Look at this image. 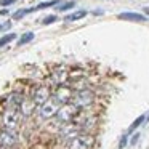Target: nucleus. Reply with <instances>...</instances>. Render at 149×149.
I'll list each match as a JSON object with an SVG mask.
<instances>
[{"mask_svg":"<svg viewBox=\"0 0 149 149\" xmlns=\"http://www.w3.org/2000/svg\"><path fill=\"white\" fill-rule=\"evenodd\" d=\"M21 120V112L18 107H5V111L0 116V125L3 130H10V132H16L19 127Z\"/></svg>","mask_w":149,"mask_h":149,"instance_id":"nucleus-1","label":"nucleus"},{"mask_svg":"<svg viewBox=\"0 0 149 149\" xmlns=\"http://www.w3.org/2000/svg\"><path fill=\"white\" fill-rule=\"evenodd\" d=\"M95 144V138L88 133H79L77 136L68 139L66 149H91Z\"/></svg>","mask_w":149,"mask_h":149,"instance_id":"nucleus-2","label":"nucleus"},{"mask_svg":"<svg viewBox=\"0 0 149 149\" xmlns=\"http://www.w3.org/2000/svg\"><path fill=\"white\" fill-rule=\"evenodd\" d=\"M79 112H80V111H79V107L75 106L74 103H66V104H63V106H59L58 112H56V120L59 122V125H61V123L72 122V120L79 116Z\"/></svg>","mask_w":149,"mask_h":149,"instance_id":"nucleus-3","label":"nucleus"},{"mask_svg":"<svg viewBox=\"0 0 149 149\" xmlns=\"http://www.w3.org/2000/svg\"><path fill=\"white\" fill-rule=\"evenodd\" d=\"M58 109H59V103L55 100V98L50 96L45 103L39 106V116L42 117V119H52V117L56 116Z\"/></svg>","mask_w":149,"mask_h":149,"instance_id":"nucleus-4","label":"nucleus"},{"mask_svg":"<svg viewBox=\"0 0 149 149\" xmlns=\"http://www.w3.org/2000/svg\"><path fill=\"white\" fill-rule=\"evenodd\" d=\"M95 101V93L88 88H82L74 95V104L80 109V107H88L90 104H93Z\"/></svg>","mask_w":149,"mask_h":149,"instance_id":"nucleus-5","label":"nucleus"},{"mask_svg":"<svg viewBox=\"0 0 149 149\" xmlns=\"http://www.w3.org/2000/svg\"><path fill=\"white\" fill-rule=\"evenodd\" d=\"M79 133H82L80 125H77L75 122H68V123H61V128H59V136L63 139H71L74 136H77Z\"/></svg>","mask_w":149,"mask_h":149,"instance_id":"nucleus-6","label":"nucleus"},{"mask_svg":"<svg viewBox=\"0 0 149 149\" xmlns=\"http://www.w3.org/2000/svg\"><path fill=\"white\" fill-rule=\"evenodd\" d=\"M52 98H55L59 103V106H63V104L69 103V101L72 100V91H71V88L66 87V85H58V88H56V91L52 95Z\"/></svg>","mask_w":149,"mask_h":149,"instance_id":"nucleus-7","label":"nucleus"},{"mask_svg":"<svg viewBox=\"0 0 149 149\" xmlns=\"http://www.w3.org/2000/svg\"><path fill=\"white\" fill-rule=\"evenodd\" d=\"M18 143V135L16 132H10V130H2L0 132V146L5 149L13 148Z\"/></svg>","mask_w":149,"mask_h":149,"instance_id":"nucleus-8","label":"nucleus"},{"mask_svg":"<svg viewBox=\"0 0 149 149\" xmlns=\"http://www.w3.org/2000/svg\"><path fill=\"white\" fill-rule=\"evenodd\" d=\"M50 96H52V91H50V88L47 87V85H40V87H37L36 90H34L32 100H34V103H36L37 106H40V104H43Z\"/></svg>","mask_w":149,"mask_h":149,"instance_id":"nucleus-9","label":"nucleus"},{"mask_svg":"<svg viewBox=\"0 0 149 149\" xmlns=\"http://www.w3.org/2000/svg\"><path fill=\"white\" fill-rule=\"evenodd\" d=\"M68 77H69V72L64 68H56L52 72V80L55 85H64L68 82Z\"/></svg>","mask_w":149,"mask_h":149,"instance_id":"nucleus-10","label":"nucleus"},{"mask_svg":"<svg viewBox=\"0 0 149 149\" xmlns=\"http://www.w3.org/2000/svg\"><path fill=\"white\" fill-rule=\"evenodd\" d=\"M36 106L37 104L34 103V100L32 98H23V101H21V104H19V112H21V116H24V117H29L31 114L34 112V109H36Z\"/></svg>","mask_w":149,"mask_h":149,"instance_id":"nucleus-11","label":"nucleus"},{"mask_svg":"<svg viewBox=\"0 0 149 149\" xmlns=\"http://www.w3.org/2000/svg\"><path fill=\"white\" fill-rule=\"evenodd\" d=\"M119 19H123V21H135V23H144L148 18H146L144 15H139V13L125 11V13H120V15H119Z\"/></svg>","mask_w":149,"mask_h":149,"instance_id":"nucleus-12","label":"nucleus"},{"mask_svg":"<svg viewBox=\"0 0 149 149\" xmlns=\"http://www.w3.org/2000/svg\"><path fill=\"white\" fill-rule=\"evenodd\" d=\"M23 98L24 96L21 93H11V95H8L7 100H5V106H7V107H19Z\"/></svg>","mask_w":149,"mask_h":149,"instance_id":"nucleus-13","label":"nucleus"},{"mask_svg":"<svg viewBox=\"0 0 149 149\" xmlns=\"http://www.w3.org/2000/svg\"><path fill=\"white\" fill-rule=\"evenodd\" d=\"M84 16H87V11H85V10H79V11H75V13H71V15H68V16L64 18V21H68V23H71V21L82 19Z\"/></svg>","mask_w":149,"mask_h":149,"instance_id":"nucleus-14","label":"nucleus"},{"mask_svg":"<svg viewBox=\"0 0 149 149\" xmlns=\"http://www.w3.org/2000/svg\"><path fill=\"white\" fill-rule=\"evenodd\" d=\"M31 40H34V32H26V34H23V36H21V39L18 40V47L26 45V43H29Z\"/></svg>","mask_w":149,"mask_h":149,"instance_id":"nucleus-15","label":"nucleus"},{"mask_svg":"<svg viewBox=\"0 0 149 149\" xmlns=\"http://www.w3.org/2000/svg\"><path fill=\"white\" fill-rule=\"evenodd\" d=\"M58 3H61L59 0H50V2H43V3L37 5V7L34 8V11H36V10H43V8H50V7H56Z\"/></svg>","mask_w":149,"mask_h":149,"instance_id":"nucleus-16","label":"nucleus"},{"mask_svg":"<svg viewBox=\"0 0 149 149\" xmlns=\"http://www.w3.org/2000/svg\"><path fill=\"white\" fill-rule=\"evenodd\" d=\"M16 39V34H7V36H3L2 37V39H0V48H2V47H5V45H8V43L10 42H13V40Z\"/></svg>","mask_w":149,"mask_h":149,"instance_id":"nucleus-17","label":"nucleus"},{"mask_svg":"<svg viewBox=\"0 0 149 149\" xmlns=\"http://www.w3.org/2000/svg\"><path fill=\"white\" fill-rule=\"evenodd\" d=\"M31 11H34V8H23V10H18L16 13L13 15L15 19H21V18H24L27 13H31Z\"/></svg>","mask_w":149,"mask_h":149,"instance_id":"nucleus-18","label":"nucleus"},{"mask_svg":"<svg viewBox=\"0 0 149 149\" xmlns=\"http://www.w3.org/2000/svg\"><path fill=\"white\" fill-rule=\"evenodd\" d=\"M74 7H75V2H74V0H72V2H66V3H61V5L58 3V10H59V11L71 10V8H74Z\"/></svg>","mask_w":149,"mask_h":149,"instance_id":"nucleus-19","label":"nucleus"},{"mask_svg":"<svg viewBox=\"0 0 149 149\" xmlns=\"http://www.w3.org/2000/svg\"><path fill=\"white\" fill-rule=\"evenodd\" d=\"M144 119H146V117H144V116H139V117H138V119H136V120H135V122H133V123H132V127H130V132H132V130H135V128H136V127H139V125H141V123H143V122H144Z\"/></svg>","mask_w":149,"mask_h":149,"instance_id":"nucleus-20","label":"nucleus"},{"mask_svg":"<svg viewBox=\"0 0 149 149\" xmlns=\"http://www.w3.org/2000/svg\"><path fill=\"white\" fill-rule=\"evenodd\" d=\"M56 19H58V18H56L55 15H50V16H47V18H43V19H42V24H45V26H47V24H52V23H55Z\"/></svg>","mask_w":149,"mask_h":149,"instance_id":"nucleus-21","label":"nucleus"},{"mask_svg":"<svg viewBox=\"0 0 149 149\" xmlns=\"http://www.w3.org/2000/svg\"><path fill=\"white\" fill-rule=\"evenodd\" d=\"M127 143H128V138H127V135H123L122 138H120V141H119V149H123L127 146Z\"/></svg>","mask_w":149,"mask_h":149,"instance_id":"nucleus-22","label":"nucleus"},{"mask_svg":"<svg viewBox=\"0 0 149 149\" xmlns=\"http://www.w3.org/2000/svg\"><path fill=\"white\" fill-rule=\"evenodd\" d=\"M10 27H11L10 21H7V23H3V24H0V31H7V29H10Z\"/></svg>","mask_w":149,"mask_h":149,"instance_id":"nucleus-23","label":"nucleus"},{"mask_svg":"<svg viewBox=\"0 0 149 149\" xmlns=\"http://www.w3.org/2000/svg\"><path fill=\"white\" fill-rule=\"evenodd\" d=\"M0 3L3 5V7H8V5H13L15 0H0Z\"/></svg>","mask_w":149,"mask_h":149,"instance_id":"nucleus-24","label":"nucleus"},{"mask_svg":"<svg viewBox=\"0 0 149 149\" xmlns=\"http://www.w3.org/2000/svg\"><path fill=\"white\" fill-rule=\"evenodd\" d=\"M138 138H139V135H138V133H136V135H133V138H132V144H136Z\"/></svg>","mask_w":149,"mask_h":149,"instance_id":"nucleus-25","label":"nucleus"},{"mask_svg":"<svg viewBox=\"0 0 149 149\" xmlns=\"http://www.w3.org/2000/svg\"><path fill=\"white\" fill-rule=\"evenodd\" d=\"M144 11H146V13H148V15H149V8H146V10H144Z\"/></svg>","mask_w":149,"mask_h":149,"instance_id":"nucleus-26","label":"nucleus"}]
</instances>
